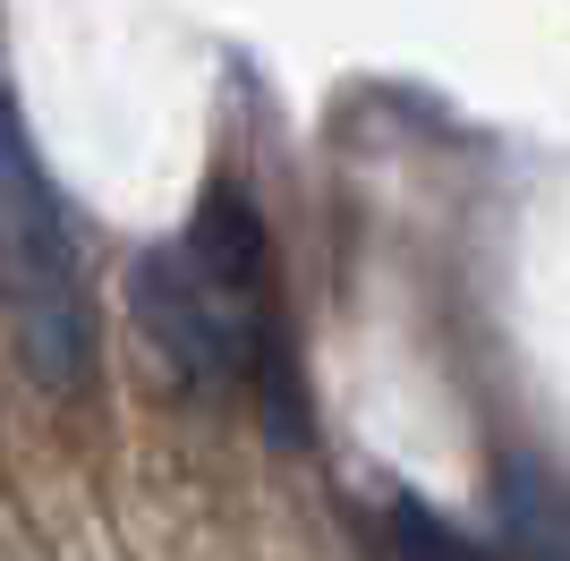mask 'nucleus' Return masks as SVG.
<instances>
[{"mask_svg":"<svg viewBox=\"0 0 570 561\" xmlns=\"http://www.w3.org/2000/svg\"><path fill=\"white\" fill-rule=\"evenodd\" d=\"M188 256L205 264L222 289H238V298L264 280L273 247H264V213L247 205V187H205V205H196V222H188Z\"/></svg>","mask_w":570,"mask_h":561,"instance_id":"7ed1b4c3","label":"nucleus"},{"mask_svg":"<svg viewBox=\"0 0 570 561\" xmlns=\"http://www.w3.org/2000/svg\"><path fill=\"white\" fill-rule=\"evenodd\" d=\"M0 264H9V324H18V357L51 400H69L95 383V306H86V273H77L69 213L51 196L26 119L0 137Z\"/></svg>","mask_w":570,"mask_h":561,"instance_id":"f257e3e1","label":"nucleus"},{"mask_svg":"<svg viewBox=\"0 0 570 561\" xmlns=\"http://www.w3.org/2000/svg\"><path fill=\"white\" fill-rule=\"evenodd\" d=\"M137 315H145V332H154V350L188 374V383H205V392H222L264 341L247 298L222 289L188 247H163V256L137 264Z\"/></svg>","mask_w":570,"mask_h":561,"instance_id":"f03ea898","label":"nucleus"},{"mask_svg":"<svg viewBox=\"0 0 570 561\" xmlns=\"http://www.w3.org/2000/svg\"><path fill=\"white\" fill-rule=\"evenodd\" d=\"M502 528L520 561H570V493L546 468H502Z\"/></svg>","mask_w":570,"mask_h":561,"instance_id":"20e7f679","label":"nucleus"},{"mask_svg":"<svg viewBox=\"0 0 570 561\" xmlns=\"http://www.w3.org/2000/svg\"><path fill=\"white\" fill-rule=\"evenodd\" d=\"M392 561H485L452 519H434L426 502H392Z\"/></svg>","mask_w":570,"mask_h":561,"instance_id":"39448f33","label":"nucleus"}]
</instances>
